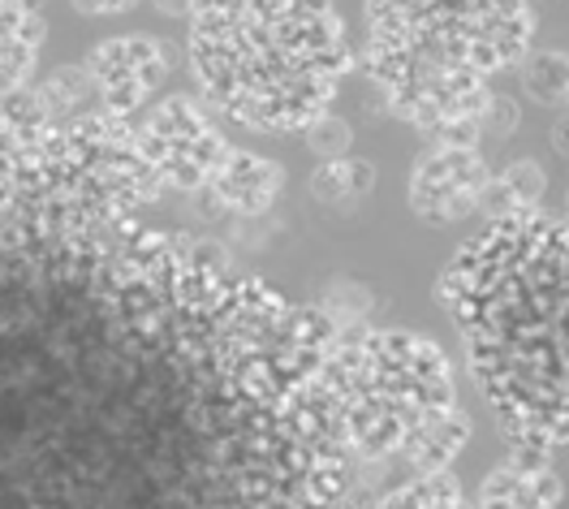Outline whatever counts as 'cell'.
<instances>
[{
    "label": "cell",
    "mask_w": 569,
    "mask_h": 509,
    "mask_svg": "<svg viewBox=\"0 0 569 509\" xmlns=\"http://www.w3.org/2000/svg\"><path fill=\"white\" fill-rule=\"evenodd\" d=\"M151 4H156V13H164V18H186L194 0H151Z\"/></svg>",
    "instance_id": "20"
},
{
    "label": "cell",
    "mask_w": 569,
    "mask_h": 509,
    "mask_svg": "<svg viewBox=\"0 0 569 509\" xmlns=\"http://www.w3.org/2000/svg\"><path fill=\"white\" fill-rule=\"evenodd\" d=\"M302 139H307V147H311L320 160H337V156H350V147H355V126L328 109L323 117H316V121L302 130Z\"/></svg>",
    "instance_id": "17"
},
{
    "label": "cell",
    "mask_w": 569,
    "mask_h": 509,
    "mask_svg": "<svg viewBox=\"0 0 569 509\" xmlns=\"http://www.w3.org/2000/svg\"><path fill=\"white\" fill-rule=\"evenodd\" d=\"M186 18L199 100L254 134H302L355 70L337 0H194Z\"/></svg>",
    "instance_id": "3"
},
{
    "label": "cell",
    "mask_w": 569,
    "mask_h": 509,
    "mask_svg": "<svg viewBox=\"0 0 569 509\" xmlns=\"http://www.w3.org/2000/svg\"><path fill=\"white\" fill-rule=\"evenodd\" d=\"M337 332L142 220H0V509H337Z\"/></svg>",
    "instance_id": "1"
},
{
    "label": "cell",
    "mask_w": 569,
    "mask_h": 509,
    "mask_svg": "<svg viewBox=\"0 0 569 509\" xmlns=\"http://www.w3.org/2000/svg\"><path fill=\"white\" fill-rule=\"evenodd\" d=\"M82 18H117V13H130L139 0H70Z\"/></svg>",
    "instance_id": "19"
},
{
    "label": "cell",
    "mask_w": 569,
    "mask_h": 509,
    "mask_svg": "<svg viewBox=\"0 0 569 509\" xmlns=\"http://www.w3.org/2000/svg\"><path fill=\"white\" fill-rule=\"evenodd\" d=\"M566 263L569 233L557 212L492 220L440 272V302L458 325L470 376L513 458L566 453Z\"/></svg>",
    "instance_id": "2"
},
{
    "label": "cell",
    "mask_w": 569,
    "mask_h": 509,
    "mask_svg": "<svg viewBox=\"0 0 569 509\" xmlns=\"http://www.w3.org/2000/svg\"><path fill=\"white\" fill-rule=\"evenodd\" d=\"M36 96L52 117H66V121L100 109V100H96V82H91V73L82 70V66H61V70H52L36 87Z\"/></svg>",
    "instance_id": "16"
},
{
    "label": "cell",
    "mask_w": 569,
    "mask_h": 509,
    "mask_svg": "<svg viewBox=\"0 0 569 509\" xmlns=\"http://www.w3.org/2000/svg\"><path fill=\"white\" fill-rule=\"evenodd\" d=\"M479 143L483 139H513L518 134V126H522V109H518V100L513 96H505V91H488V100L479 104Z\"/></svg>",
    "instance_id": "18"
},
{
    "label": "cell",
    "mask_w": 569,
    "mask_h": 509,
    "mask_svg": "<svg viewBox=\"0 0 569 509\" xmlns=\"http://www.w3.org/2000/svg\"><path fill=\"white\" fill-rule=\"evenodd\" d=\"M371 190H376V164L362 156L320 160V169L311 173V199L332 212H355L371 199Z\"/></svg>",
    "instance_id": "13"
},
{
    "label": "cell",
    "mask_w": 569,
    "mask_h": 509,
    "mask_svg": "<svg viewBox=\"0 0 569 509\" xmlns=\"http://www.w3.org/2000/svg\"><path fill=\"white\" fill-rule=\"evenodd\" d=\"M48 22L36 0H0V100L31 87Z\"/></svg>",
    "instance_id": "11"
},
{
    "label": "cell",
    "mask_w": 569,
    "mask_h": 509,
    "mask_svg": "<svg viewBox=\"0 0 569 509\" xmlns=\"http://www.w3.org/2000/svg\"><path fill=\"white\" fill-rule=\"evenodd\" d=\"M173 66H178V48L169 39L142 36V31L100 39L82 61V70L96 82L100 109L112 117H139L156 100V91L169 82Z\"/></svg>",
    "instance_id": "8"
},
{
    "label": "cell",
    "mask_w": 569,
    "mask_h": 509,
    "mask_svg": "<svg viewBox=\"0 0 569 509\" xmlns=\"http://www.w3.org/2000/svg\"><path fill=\"white\" fill-rule=\"evenodd\" d=\"M284 190V169L277 160L259 156V151H247V147H229L216 164V173L208 178V186L199 190L212 212H224V217L238 220H254L268 217L277 208Z\"/></svg>",
    "instance_id": "10"
},
{
    "label": "cell",
    "mask_w": 569,
    "mask_h": 509,
    "mask_svg": "<svg viewBox=\"0 0 569 509\" xmlns=\"http://www.w3.org/2000/svg\"><path fill=\"white\" fill-rule=\"evenodd\" d=\"M552 147H557V156L566 160V112H557V126H552Z\"/></svg>",
    "instance_id": "21"
},
{
    "label": "cell",
    "mask_w": 569,
    "mask_h": 509,
    "mask_svg": "<svg viewBox=\"0 0 569 509\" xmlns=\"http://www.w3.org/2000/svg\"><path fill=\"white\" fill-rule=\"evenodd\" d=\"M488 178L492 169L479 147L431 143L410 169V212L423 224H458L479 212Z\"/></svg>",
    "instance_id": "9"
},
{
    "label": "cell",
    "mask_w": 569,
    "mask_h": 509,
    "mask_svg": "<svg viewBox=\"0 0 569 509\" xmlns=\"http://www.w3.org/2000/svg\"><path fill=\"white\" fill-rule=\"evenodd\" d=\"M543 194H548V173H543V164H539V160H513V164H505L500 173L488 178L479 212L488 220L527 217V212H539V208H543Z\"/></svg>",
    "instance_id": "12"
},
{
    "label": "cell",
    "mask_w": 569,
    "mask_h": 509,
    "mask_svg": "<svg viewBox=\"0 0 569 509\" xmlns=\"http://www.w3.org/2000/svg\"><path fill=\"white\" fill-rule=\"evenodd\" d=\"M539 0H362V70L431 143L479 147V104L531 52Z\"/></svg>",
    "instance_id": "4"
},
{
    "label": "cell",
    "mask_w": 569,
    "mask_h": 509,
    "mask_svg": "<svg viewBox=\"0 0 569 509\" xmlns=\"http://www.w3.org/2000/svg\"><path fill=\"white\" fill-rule=\"evenodd\" d=\"M371 509H475V506L466 501L458 475L427 471V475H410L406 483L389 488Z\"/></svg>",
    "instance_id": "14"
},
{
    "label": "cell",
    "mask_w": 569,
    "mask_h": 509,
    "mask_svg": "<svg viewBox=\"0 0 569 509\" xmlns=\"http://www.w3.org/2000/svg\"><path fill=\"white\" fill-rule=\"evenodd\" d=\"M518 78H522V91L527 100L543 104L552 112H566L569 104V57L561 48H539L527 52L518 61Z\"/></svg>",
    "instance_id": "15"
},
{
    "label": "cell",
    "mask_w": 569,
    "mask_h": 509,
    "mask_svg": "<svg viewBox=\"0 0 569 509\" xmlns=\"http://www.w3.org/2000/svg\"><path fill=\"white\" fill-rule=\"evenodd\" d=\"M164 194L134 117L96 109L52 117L36 87L0 100V220L43 229H108Z\"/></svg>",
    "instance_id": "6"
},
{
    "label": "cell",
    "mask_w": 569,
    "mask_h": 509,
    "mask_svg": "<svg viewBox=\"0 0 569 509\" xmlns=\"http://www.w3.org/2000/svg\"><path fill=\"white\" fill-rule=\"evenodd\" d=\"M134 130L164 190L181 194H199L216 173L220 156L233 147L216 126L212 109L194 96H164L156 109H142L134 117Z\"/></svg>",
    "instance_id": "7"
},
{
    "label": "cell",
    "mask_w": 569,
    "mask_h": 509,
    "mask_svg": "<svg viewBox=\"0 0 569 509\" xmlns=\"http://www.w3.org/2000/svg\"><path fill=\"white\" fill-rule=\"evenodd\" d=\"M323 401L341 453L367 471H449L470 440L458 376L440 341L410 328L337 332L323 359Z\"/></svg>",
    "instance_id": "5"
}]
</instances>
